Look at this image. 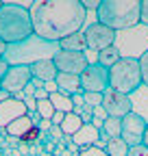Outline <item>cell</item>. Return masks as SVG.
Wrapping results in <instances>:
<instances>
[{"instance_id":"cell-14","label":"cell","mask_w":148,"mask_h":156,"mask_svg":"<svg viewBox=\"0 0 148 156\" xmlns=\"http://www.w3.org/2000/svg\"><path fill=\"white\" fill-rule=\"evenodd\" d=\"M57 67H54V61H37L31 65V76L33 80H42L44 85L46 83H52L57 78Z\"/></svg>"},{"instance_id":"cell-25","label":"cell","mask_w":148,"mask_h":156,"mask_svg":"<svg viewBox=\"0 0 148 156\" xmlns=\"http://www.w3.org/2000/svg\"><path fill=\"white\" fill-rule=\"evenodd\" d=\"M83 102L87 106H91V108H96L102 102V93H83Z\"/></svg>"},{"instance_id":"cell-12","label":"cell","mask_w":148,"mask_h":156,"mask_svg":"<svg viewBox=\"0 0 148 156\" xmlns=\"http://www.w3.org/2000/svg\"><path fill=\"white\" fill-rule=\"evenodd\" d=\"M28 115V108L24 104V100L20 98H9V100L0 102V128H7L11 122H15L17 117H24Z\"/></svg>"},{"instance_id":"cell-27","label":"cell","mask_w":148,"mask_h":156,"mask_svg":"<svg viewBox=\"0 0 148 156\" xmlns=\"http://www.w3.org/2000/svg\"><path fill=\"white\" fill-rule=\"evenodd\" d=\"M79 156H107V152L105 150H100V147H85V150H81V154Z\"/></svg>"},{"instance_id":"cell-8","label":"cell","mask_w":148,"mask_h":156,"mask_svg":"<svg viewBox=\"0 0 148 156\" xmlns=\"http://www.w3.org/2000/svg\"><path fill=\"white\" fill-rule=\"evenodd\" d=\"M83 35H85V44L89 50H107L116 44V30H111L109 26L100 24V22H91L89 26L83 28Z\"/></svg>"},{"instance_id":"cell-20","label":"cell","mask_w":148,"mask_h":156,"mask_svg":"<svg viewBox=\"0 0 148 156\" xmlns=\"http://www.w3.org/2000/svg\"><path fill=\"white\" fill-rule=\"evenodd\" d=\"M81 126H83V119L79 115H74V113H68V115H63V122H61V132L65 134V136H72V134H76L79 130H81Z\"/></svg>"},{"instance_id":"cell-24","label":"cell","mask_w":148,"mask_h":156,"mask_svg":"<svg viewBox=\"0 0 148 156\" xmlns=\"http://www.w3.org/2000/svg\"><path fill=\"white\" fill-rule=\"evenodd\" d=\"M137 58H139V69H142V85L148 87V50Z\"/></svg>"},{"instance_id":"cell-19","label":"cell","mask_w":148,"mask_h":156,"mask_svg":"<svg viewBox=\"0 0 148 156\" xmlns=\"http://www.w3.org/2000/svg\"><path fill=\"white\" fill-rule=\"evenodd\" d=\"M48 100H50V104L54 106V111L57 113H63V115H68V113H72V98L70 95H65V93H61V91H54V93H50L48 95Z\"/></svg>"},{"instance_id":"cell-30","label":"cell","mask_w":148,"mask_h":156,"mask_svg":"<svg viewBox=\"0 0 148 156\" xmlns=\"http://www.w3.org/2000/svg\"><path fill=\"white\" fill-rule=\"evenodd\" d=\"M139 22L148 26V0H142V15H139Z\"/></svg>"},{"instance_id":"cell-32","label":"cell","mask_w":148,"mask_h":156,"mask_svg":"<svg viewBox=\"0 0 148 156\" xmlns=\"http://www.w3.org/2000/svg\"><path fill=\"white\" fill-rule=\"evenodd\" d=\"M94 119H98V122H105V119H107V113H105L102 106H96V108H94Z\"/></svg>"},{"instance_id":"cell-39","label":"cell","mask_w":148,"mask_h":156,"mask_svg":"<svg viewBox=\"0 0 148 156\" xmlns=\"http://www.w3.org/2000/svg\"><path fill=\"white\" fill-rule=\"evenodd\" d=\"M5 52H7V44L0 39V58H5Z\"/></svg>"},{"instance_id":"cell-35","label":"cell","mask_w":148,"mask_h":156,"mask_svg":"<svg viewBox=\"0 0 148 156\" xmlns=\"http://www.w3.org/2000/svg\"><path fill=\"white\" fill-rule=\"evenodd\" d=\"M35 136H37V128H31V130H28V132L22 136V141H33Z\"/></svg>"},{"instance_id":"cell-31","label":"cell","mask_w":148,"mask_h":156,"mask_svg":"<svg viewBox=\"0 0 148 156\" xmlns=\"http://www.w3.org/2000/svg\"><path fill=\"white\" fill-rule=\"evenodd\" d=\"M48 132H50V139H52V141H61V136H63V132H61L59 126H50Z\"/></svg>"},{"instance_id":"cell-26","label":"cell","mask_w":148,"mask_h":156,"mask_svg":"<svg viewBox=\"0 0 148 156\" xmlns=\"http://www.w3.org/2000/svg\"><path fill=\"white\" fill-rule=\"evenodd\" d=\"M81 119H83V124H91V119H94V108L91 106H87V104H83V108H81Z\"/></svg>"},{"instance_id":"cell-36","label":"cell","mask_w":148,"mask_h":156,"mask_svg":"<svg viewBox=\"0 0 148 156\" xmlns=\"http://www.w3.org/2000/svg\"><path fill=\"white\" fill-rule=\"evenodd\" d=\"M50 122H52V126H61V122H63V113H54Z\"/></svg>"},{"instance_id":"cell-1","label":"cell","mask_w":148,"mask_h":156,"mask_svg":"<svg viewBox=\"0 0 148 156\" xmlns=\"http://www.w3.org/2000/svg\"><path fill=\"white\" fill-rule=\"evenodd\" d=\"M33 33L48 41H61L85 28L87 11L79 0H35L28 5Z\"/></svg>"},{"instance_id":"cell-15","label":"cell","mask_w":148,"mask_h":156,"mask_svg":"<svg viewBox=\"0 0 148 156\" xmlns=\"http://www.w3.org/2000/svg\"><path fill=\"white\" fill-rule=\"evenodd\" d=\"M54 83H57V89L65 95H76V93H83L81 91V80L79 76H72V74H57L54 78Z\"/></svg>"},{"instance_id":"cell-37","label":"cell","mask_w":148,"mask_h":156,"mask_svg":"<svg viewBox=\"0 0 148 156\" xmlns=\"http://www.w3.org/2000/svg\"><path fill=\"white\" fill-rule=\"evenodd\" d=\"M72 104H74V106H83V104H85V102H83V93L72 95Z\"/></svg>"},{"instance_id":"cell-28","label":"cell","mask_w":148,"mask_h":156,"mask_svg":"<svg viewBox=\"0 0 148 156\" xmlns=\"http://www.w3.org/2000/svg\"><path fill=\"white\" fill-rule=\"evenodd\" d=\"M126 156H148V147H144V145L128 147V154H126Z\"/></svg>"},{"instance_id":"cell-18","label":"cell","mask_w":148,"mask_h":156,"mask_svg":"<svg viewBox=\"0 0 148 156\" xmlns=\"http://www.w3.org/2000/svg\"><path fill=\"white\" fill-rule=\"evenodd\" d=\"M59 48H61V50H70V52H83V54H85L87 44H85L83 30H79V33H74V35L61 39V41H59Z\"/></svg>"},{"instance_id":"cell-4","label":"cell","mask_w":148,"mask_h":156,"mask_svg":"<svg viewBox=\"0 0 148 156\" xmlns=\"http://www.w3.org/2000/svg\"><path fill=\"white\" fill-rule=\"evenodd\" d=\"M31 35H33V22L28 9L17 2H2V7H0V39L7 46H13L24 41Z\"/></svg>"},{"instance_id":"cell-7","label":"cell","mask_w":148,"mask_h":156,"mask_svg":"<svg viewBox=\"0 0 148 156\" xmlns=\"http://www.w3.org/2000/svg\"><path fill=\"white\" fill-rule=\"evenodd\" d=\"M100 106L105 108L107 117H118V119H122V117H126L128 113H133V102L131 98H128L126 93H120L116 89H105L102 91V102Z\"/></svg>"},{"instance_id":"cell-21","label":"cell","mask_w":148,"mask_h":156,"mask_svg":"<svg viewBox=\"0 0 148 156\" xmlns=\"http://www.w3.org/2000/svg\"><path fill=\"white\" fill-rule=\"evenodd\" d=\"M120 61V50L116 48V46H111V48H107V50H100L98 52V56H96V63H100L102 67H113L116 63Z\"/></svg>"},{"instance_id":"cell-42","label":"cell","mask_w":148,"mask_h":156,"mask_svg":"<svg viewBox=\"0 0 148 156\" xmlns=\"http://www.w3.org/2000/svg\"><path fill=\"white\" fill-rule=\"evenodd\" d=\"M0 7H2V2H0Z\"/></svg>"},{"instance_id":"cell-6","label":"cell","mask_w":148,"mask_h":156,"mask_svg":"<svg viewBox=\"0 0 148 156\" xmlns=\"http://www.w3.org/2000/svg\"><path fill=\"white\" fill-rule=\"evenodd\" d=\"M79 80L83 93H102L105 89H109V69L94 61L83 69Z\"/></svg>"},{"instance_id":"cell-40","label":"cell","mask_w":148,"mask_h":156,"mask_svg":"<svg viewBox=\"0 0 148 156\" xmlns=\"http://www.w3.org/2000/svg\"><path fill=\"white\" fill-rule=\"evenodd\" d=\"M142 145L148 147V128H146V132H144V141H142Z\"/></svg>"},{"instance_id":"cell-5","label":"cell","mask_w":148,"mask_h":156,"mask_svg":"<svg viewBox=\"0 0 148 156\" xmlns=\"http://www.w3.org/2000/svg\"><path fill=\"white\" fill-rule=\"evenodd\" d=\"M109 87L120 93H133L142 87V69L137 56H120V61L109 67Z\"/></svg>"},{"instance_id":"cell-17","label":"cell","mask_w":148,"mask_h":156,"mask_svg":"<svg viewBox=\"0 0 148 156\" xmlns=\"http://www.w3.org/2000/svg\"><path fill=\"white\" fill-rule=\"evenodd\" d=\"M120 132H122V119H118V117H107L102 122V128H100V139L105 143L109 139H120Z\"/></svg>"},{"instance_id":"cell-3","label":"cell","mask_w":148,"mask_h":156,"mask_svg":"<svg viewBox=\"0 0 148 156\" xmlns=\"http://www.w3.org/2000/svg\"><path fill=\"white\" fill-rule=\"evenodd\" d=\"M96 22L109 26L111 30H126L139 24L142 15V0H102Z\"/></svg>"},{"instance_id":"cell-9","label":"cell","mask_w":148,"mask_h":156,"mask_svg":"<svg viewBox=\"0 0 148 156\" xmlns=\"http://www.w3.org/2000/svg\"><path fill=\"white\" fill-rule=\"evenodd\" d=\"M146 128H148V122L144 119L139 113H128L126 117H122V132H120V139H122L128 147L142 145Z\"/></svg>"},{"instance_id":"cell-2","label":"cell","mask_w":148,"mask_h":156,"mask_svg":"<svg viewBox=\"0 0 148 156\" xmlns=\"http://www.w3.org/2000/svg\"><path fill=\"white\" fill-rule=\"evenodd\" d=\"M61 52L57 41H48V39L37 37L35 33L31 37H26L24 41L7 46L5 52V61L9 65H26L31 67L37 61H52L54 56Z\"/></svg>"},{"instance_id":"cell-11","label":"cell","mask_w":148,"mask_h":156,"mask_svg":"<svg viewBox=\"0 0 148 156\" xmlns=\"http://www.w3.org/2000/svg\"><path fill=\"white\" fill-rule=\"evenodd\" d=\"M52 61L59 74H72V76H81L83 69L89 65L87 56L83 52H70V50H61Z\"/></svg>"},{"instance_id":"cell-38","label":"cell","mask_w":148,"mask_h":156,"mask_svg":"<svg viewBox=\"0 0 148 156\" xmlns=\"http://www.w3.org/2000/svg\"><path fill=\"white\" fill-rule=\"evenodd\" d=\"M44 89L48 91V95H50V93H54V91H59V89H57V83H54V80H52V83H46V85H44Z\"/></svg>"},{"instance_id":"cell-41","label":"cell","mask_w":148,"mask_h":156,"mask_svg":"<svg viewBox=\"0 0 148 156\" xmlns=\"http://www.w3.org/2000/svg\"><path fill=\"white\" fill-rule=\"evenodd\" d=\"M0 132H2V128H0Z\"/></svg>"},{"instance_id":"cell-23","label":"cell","mask_w":148,"mask_h":156,"mask_svg":"<svg viewBox=\"0 0 148 156\" xmlns=\"http://www.w3.org/2000/svg\"><path fill=\"white\" fill-rule=\"evenodd\" d=\"M35 113L39 115V119H52V115L57 113V111H54V106L50 104V100L46 98V100H37V104H35Z\"/></svg>"},{"instance_id":"cell-13","label":"cell","mask_w":148,"mask_h":156,"mask_svg":"<svg viewBox=\"0 0 148 156\" xmlns=\"http://www.w3.org/2000/svg\"><path fill=\"white\" fill-rule=\"evenodd\" d=\"M100 141V130L94 128L91 124H83L76 134H72V143L76 147H91Z\"/></svg>"},{"instance_id":"cell-29","label":"cell","mask_w":148,"mask_h":156,"mask_svg":"<svg viewBox=\"0 0 148 156\" xmlns=\"http://www.w3.org/2000/svg\"><path fill=\"white\" fill-rule=\"evenodd\" d=\"M100 2H102V0H83V9L85 11H98V7H100Z\"/></svg>"},{"instance_id":"cell-10","label":"cell","mask_w":148,"mask_h":156,"mask_svg":"<svg viewBox=\"0 0 148 156\" xmlns=\"http://www.w3.org/2000/svg\"><path fill=\"white\" fill-rule=\"evenodd\" d=\"M31 80H33L31 67H26V65H9L2 83H0V89H5L11 95H20L31 85Z\"/></svg>"},{"instance_id":"cell-16","label":"cell","mask_w":148,"mask_h":156,"mask_svg":"<svg viewBox=\"0 0 148 156\" xmlns=\"http://www.w3.org/2000/svg\"><path fill=\"white\" fill-rule=\"evenodd\" d=\"M31 128H35V124H33V117L31 115H24V117H17L15 122H11L5 130L11 134V136H15V139H22V136L31 130Z\"/></svg>"},{"instance_id":"cell-33","label":"cell","mask_w":148,"mask_h":156,"mask_svg":"<svg viewBox=\"0 0 148 156\" xmlns=\"http://www.w3.org/2000/svg\"><path fill=\"white\" fill-rule=\"evenodd\" d=\"M7 69H9V63L5 61V58H0V83H2V78H5V74H7Z\"/></svg>"},{"instance_id":"cell-22","label":"cell","mask_w":148,"mask_h":156,"mask_svg":"<svg viewBox=\"0 0 148 156\" xmlns=\"http://www.w3.org/2000/svg\"><path fill=\"white\" fill-rule=\"evenodd\" d=\"M105 152H107V156H126L128 154V145L122 139H109L105 143Z\"/></svg>"},{"instance_id":"cell-34","label":"cell","mask_w":148,"mask_h":156,"mask_svg":"<svg viewBox=\"0 0 148 156\" xmlns=\"http://www.w3.org/2000/svg\"><path fill=\"white\" fill-rule=\"evenodd\" d=\"M52 122L50 119H39V124H37V130H50Z\"/></svg>"}]
</instances>
